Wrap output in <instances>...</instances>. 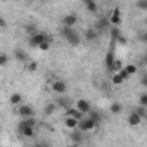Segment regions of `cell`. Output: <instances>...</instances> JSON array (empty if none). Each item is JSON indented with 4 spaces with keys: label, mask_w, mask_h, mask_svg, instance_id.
<instances>
[{
    "label": "cell",
    "mask_w": 147,
    "mask_h": 147,
    "mask_svg": "<svg viewBox=\"0 0 147 147\" xmlns=\"http://www.w3.org/2000/svg\"><path fill=\"white\" fill-rule=\"evenodd\" d=\"M83 5H85V9H87L90 14H95V12L99 11V5H97V2H94V0H85Z\"/></svg>",
    "instance_id": "cell-19"
},
{
    "label": "cell",
    "mask_w": 147,
    "mask_h": 147,
    "mask_svg": "<svg viewBox=\"0 0 147 147\" xmlns=\"http://www.w3.org/2000/svg\"><path fill=\"white\" fill-rule=\"evenodd\" d=\"M140 85H142V87H147V75H142V80H140Z\"/></svg>",
    "instance_id": "cell-40"
},
{
    "label": "cell",
    "mask_w": 147,
    "mask_h": 147,
    "mask_svg": "<svg viewBox=\"0 0 147 147\" xmlns=\"http://www.w3.org/2000/svg\"><path fill=\"white\" fill-rule=\"evenodd\" d=\"M36 67H38L36 61H28V62H26V69H28V71H36Z\"/></svg>",
    "instance_id": "cell-31"
},
{
    "label": "cell",
    "mask_w": 147,
    "mask_h": 147,
    "mask_svg": "<svg viewBox=\"0 0 147 147\" xmlns=\"http://www.w3.org/2000/svg\"><path fill=\"white\" fill-rule=\"evenodd\" d=\"M5 28H7V21L0 16V30H5Z\"/></svg>",
    "instance_id": "cell-39"
},
{
    "label": "cell",
    "mask_w": 147,
    "mask_h": 147,
    "mask_svg": "<svg viewBox=\"0 0 147 147\" xmlns=\"http://www.w3.org/2000/svg\"><path fill=\"white\" fill-rule=\"evenodd\" d=\"M121 69H123V62H121L119 59H116V61H114V64H113L111 73H118V71H121Z\"/></svg>",
    "instance_id": "cell-29"
},
{
    "label": "cell",
    "mask_w": 147,
    "mask_h": 147,
    "mask_svg": "<svg viewBox=\"0 0 147 147\" xmlns=\"http://www.w3.org/2000/svg\"><path fill=\"white\" fill-rule=\"evenodd\" d=\"M64 126L69 128V130H76L78 128V119L69 118V116H64Z\"/></svg>",
    "instance_id": "cell-18"
},
{
    "label": "cell",
    "mask_w": 147,
    "mask_h": 147,
    "mask_svg": "<svg viewBox=\"0 0 147 147\" xmlns=\"http://www.w3.org/2000/svg\"><path fill=\"white\" fill-rule=\"evenodd\" d=\"M114 61H116V57H114V50L111 49V50L106 54V62H104V64H106V69H107L109 73H111V69H113V64H114Z\"/></svg>",
    "instance_id": "cell-16"
},
{
    "label": "cell",
    "mask_w": 147,
    "mask_h": 147,
    "mask_svg": "<svg viewBox=\"0 0 147 147\" xmlns=\"http://www.w3.org/2000/svg\"><path fill=\"white\" fill-rule=\"evenodd\" d=\"M18 131H19V135L24 137V138H31V137H35V133H36L35 128L26 126V125H21V123H19V126H18Z\"/></svg>",
    "instance_id": "cell-9"
},
{
    "label": "cell",
    "mask_w": 147,
    "mask_h": 147,
    "mask_svg": "<svg viewBox=\"0 0 147 147\" xmlns=\"http://www.w3.org/2000/svg\"><path fill=\"white\" fill-rule=\"evenodd\" d=\"M131 113H135L138 118H147V107H142V106H137V107H133L131 109Z\"/></svg>",
    "instance_id": "cell-23"
},
{
    "label": "cell",
    "mask_w": 147,
    "mask_h": 147,
    "mask_svg": "<svg viewBox=\"0 0 147 147\" xmlns=\"http://www.w3.org/2000/svg\"><path fill=\"white\" fill-rule=\"evenodd\" d=\"M43 42H52V36L49 35V33H43V31H38V33H35V35H31L30 36V47H33V49H38V45L40 43H43Z\"/></svg>",
    "instance_id": "cell-2"
},
{
    "label": "cell",
    "mask_w": 147,
    "mask_h": 147,
    "mask_svg": "<svg viewBox=\"0 0 147 147\" xmlns=\"http://www.w3.org/2000/svg\"><path fill=\"white\" fill-rule=\"evenodd\" d=\"M119 35H121V30H119L118 26H111V28H109V36H111L113 42H116V38H118Z\"/></svg>",
    "instance_id": "cell-25"
},
{
    "label": "cell",
    "mask_w": 147,
    "mask_h": 147,
    "mask_svg": "<svg viewBox=\"0 0 147 147\" xmlns=\"http://www.w3.org/2000/svg\"><path fill=\"white\" fill-rule=\"evenodd\" d=\"M109 28H111V24H109V18L107 16H100L99 19H97V23L94 24V30L100 35V33H104V31H109Z\"/></svg>",
    "instance_id": "cell-5"
},
{
    "label": "cell",
    "mask_w": 147,
    "mask_h": 147,
    "mask_svg": "<svg viewBox=\"0 0 147 147\" xmlns=\"http://www.w3.org/2000/svg\"><path fill=\"white\" fill-rule=\"evenodd\" d=\"M24 31L31 36V35H35V33H38V26L35 24V23H28L26 26H24Z\"/></svg>",
    "instance_id": "cell-24"
},
{
    "label": "cell",
    "mask_w": 147,
    "mask_h": 147,
    "mask_svg": "<svg viewBox=\"0 0 147 147\" xmlns=\"http://www.w3.org/2000/svg\"><path fill=\"white\" fill-rule=\"evenodd\" d=\"M113 83H114V85H121V83H125V82L121 80V76L118 75V73H114V76H113Z\"/></svg>",
    "instance_id": "cell-35"
},
{
    "label": "cell",
    "mask_w": 147,
    "mask_h": 147,
    "mask_svg": "<svg viewBox=\"0 0 147 147\" xmlns=\"http://www.w3.org/2000/svg\"><path fill=\"white\" fill-rule=\"evenodd\" d=\"M83 36H85V40H87V42H95L100 35H99L94 28H87V30H85V33H83Z\"/></svg>",
    "instance_id": "cell-14"
},
{
    "label": "cell",
    "mask_w": 147,
    "mask_h": 147,
    "mask_svg": "<svg viewBox=\"0 0 147 147\" xmlns=\"http://www.w3.org/2000/svg\"><path fill=\"white\" fill-rule=\"evenodd\" d=\"M118 75H119V76H121V80H123V82H126V80H128V78H130V76H128V75H126V71H125V69H121V71H118Z\"/></svg>",
    "instance_id": "cell-38"
},
{
    "label": "cell",
    "mask_w": 147,
    "mask_h": 147,
    "mask_svg": "<svg viewBox=\"0 0 147 147\" xmlns=\"http://www.w3.org/2000/svg\"><path fill=\"white\" fill-rule=\"evenodd\" d=\"M140 123H142V118H138L135 113H130L128 114V125L130 126H138Z\"/></svg>",
    "instance_id": "cell-21"
},
{
    "label": "cell",
    "mask_w": 147,
    "mask_h": 147,
    "mask_svg": "<svg viewBox=\"0 0 147 147\" xmlns=\"http://www.w3.org/2000/svg\"><path fill=\"white\" fill-rule=\"evenodd\" d=\"M69 138H71L73 145H82V142L85 140V133H83V131H80L78 128H76V130H71Z\"/></svg>",
    "instance_id": "cell-8"
},
{
    "label": "cell",
    "mask_w": 147,
    "mask_h": 147,
    "mask_svg": "<svg viewBox=\"0 0 147 147\" xmlns=\"http://www.w3.org/2000/svg\"><path fill=\"white\" fill-rule=\"evenodd\" d=\"M23 99H24V97H23V94L16 92V94H12V95L9 97V102H11L12 106H18V107H19L21 104H24V102H23Z\"/></svg>",
    "instance_id": "cell-17"
},
{
    "label": "cell",
    "mask_w": 147,
    "mask_h": 147,
    "mask_svg": "<svg viewBox=\"0 0 147 147\" xmlns=\"http://www.w3.org/2000/svg\"><path fill=\"white\" fill-rule=\"evenodd\" d=\"M18 113H19L21 119H24V118H35V109L30 104H21L18 107Z\"/></svg>",
    "instance_id": "cell-7"
},
{
    "label": "cell",
    "mask_w": 147,
    "mask_h": 147,
    "mask_svg": "<svg viewBox=\"0 0 147 147\" xmlns=\"http://www.w3.org/2000/svg\"><path fill=\"white\" fill-rule=\"evenodd\" d=\"M66 116H69V118H75V119H82L83 118V114L80 113V111H76V107H69V109H66Z\"/></svg>",
    "instance_id": "cell-20"
},
{
    "label": "cell",
    "mask_w": 147,
    "mask_h": 147,
    "mask_svg": "<svg viewBox=\"0 0 147 147\" xmlns=\"http://www.w3.org/2000/svg\"><path fill=\"white\" fill-rule=\"evenodd\" d=\"M137 9H142V11H147V0H138V2L135 4Z\"/></svg>",
    "instance_id": "cell-33"
},
{
    "label": "cell",
    "mask_w": 147,
    "mask_h": 147,
    "mask_svg": "<svg viewBox=\"0 0 147 147\" xmlns=\"http://www.w3.org/2000/svg\"><path fill=\"white\" fill-rule=\"evenodd\" d=\"M54 104H55L57 107H61V109H64V111H66V109H69V107H71V99H69V97H66V95H61V97H57V100H55Z\"/></svg>",
    "instance_id": "cell-12"
},
{
    "label": "cell",
    "mask_w": 147,
    "mask_h": 147,
    "mask_svg": "<svg viewBox=\"0 0 147 147\" xmlns=\"http://www.w3.org/2000/svg\"><path fill=\"white\" fill-rule=\"evenodd\" d=\"M61 23H62V26H66V28H75V26L78 24V14H76V12H67V14L62 16Z\"/></svg>",
    "instance_id": "cell-4"
},
{
    "label": "cell",
    "mask_w": 147,
    "mask_h": 147,
    "mask_svg": "<svg viewBox=\"0 0 147 147\" xmlns=\"http://www.w3.org/2000/svg\"><path fill=\"white\" fill-rule=\"evenodd\" d=\"M7 62H9V55H7L5 52H0V67L5 66Z\"/></svg>",
    "instance_id": "cell-30"
},
{
    "label": "cell",
    "mask_w": 147,
    "mask_h": 147,
    "mask_svg": "<svg viewBox=\"0 0 147 147\" xmlns=\"http://www.w3.org/2000/svg\"><path fill=\"white\" fill-rule=\"evenodd\" d=\"M138 97H140V99H138V102H140L138 106H142V107H147V94L144 92V94H140Z\"/></svg>",
    "instance_id": "cell-32"
},
{
    "label": "cell",
    "mask_w": 147,
    "mask_h": 147,
    "mask_svg": "<svg viewBox=\"0 0 147 147\" xmlns=\"http://www.w3.org/2000/svg\"><path fill=\"white\" fill-rule=\"evenodd\" d=\"M109 111H111V114H119V113L123 111V106H121L119 102H113L111 107H109Z\"/></svg>",
    "instance_id": "cell-26"
},
{
    "label": "cell",
    "mask_w": 147,
    "mask_h": 147,
    "mask_svg": "<svg viewBox=\"0 0 147 147\" xmlns=\"http://www.w3.org/2000/svg\"><path fill=\"white\" fill-rule=\"evenodd\" d=\"M50 87H52V92L57 95H66V92H67V83L64 80H54L50 83Z\"/></svg>",
    "instance_id": "cell-6"
},
{
    "label": "cell",
    "mask_w": 147,
    "mask_h": 147,
    "mask_svg": "<svg viewBox=\"0 0 147 147\" xmlns=\"http://www.w3.org/2000/svg\"><path fill=\"white\" fill-rule=\"evenodd\" d=\"M55 109H57V106H55L54 102H47L45 107H43V114H45V116H52V114L55 113Z\"/></svg>",
    "instance_id": "cell-22"
},
{
    "label": "cell",
    "mask_w": 147,
    "mask_h": 147,
    "mask_svg": "<svg viewBox=\"0 0 147 147\" xmlns=\"http://www.w3.org/2000/svg\"><path fill=\"white\" fill-rule=\"evenodd\" d=\"M71 147H82V145H71Z\"/></svg>",
    "instance_id": "cell-41"
},
{
    "label": "cell",
    "mask_w": 147,
    "mask_h": 147,
    "mask_svg": "<svg viewBox=\"0 0 147 147\" xmlns=\"http://www.w3.org/2000/svg\"><path fill=\"white\" fill-rule=\"evenodd\" d=\"M116 43H119V45H126V38H125V35H123V33L116 38Z\"/></svg>",
    "instance_id": "cell-36"
},
{
    "label": "cell",
    "mask_w": 147,
    "mask_h": 147,
    "mask_svg": "<svg viewBox=\"0 0 147 147\" xmlns=\"http://www.w3.org/2000/svg\"><path fill=\"white\" fill-rule=\"evenodd\" d=\"M123 69L126 71V75H128V76H131V75H135V73H137L138 67H137L135 64H126V66H123Z\"/></svg>",
    "instance_id": "cell-27"
},
{
    "label": "cell",
    "mask_w": 147,
    "mask_h": 147,
    "mask_svg": "<svg viewBox=\"0 0 147 147\" xmlns=\"http://www.w3.org/2000/svg\"><path fill=\"white\" fill-rule=\"evenodd\" d=\"M87 118H90L92 121H95L97 125H100V121H102V113H100L99 109H90V111L87 113Z\"/></svg>",
    "instance_id": "cell-13"
},
{
    "label": "cell",
    "mask_w": 147,
    "mask_h": 147,
    "mask_svg": "<svg viewBox=\"0 0 147 147\" xmlns=\"http://www.w3.org/2000/svg\"><path fill=\"white\" fill-rule=\"evenodd\" d=\"M107 18H109V24L111 26H118L119 28V24H121V12H119V9H114Z\"/></svg>",
    "instance_id": "cell-11"
},
{
    "label": "cell",
    "mask_w": 147,
    "mask_h": 147,
    "mask_svg": "<svg viewBox=\"0 0 147 147\" xmlns=\"http://www.w3.org/2000/svg\"><path fill=\"white\" fill-rule=\"evenodd\" d=\"M33 147H50V144H47V142H43V140H38V142H35Z\"/></svg>",
    "instance_id": "cell-37"
},
{
    "label": "cell",
    "mask_w": 147,
    "mask_h": 147,
    "mask_svg": "<svg viewBox=\"0 0 147 147\" xmlns=\"http://www.w3.org/2000/svg\"><path fill=\"white\" fill-rule=\"evenodd\" d=\"M99 125L95 123V121H92L90 118H82L80 121H78V130L80 131H83V133H87V131H92V130H95Z\"/></svg>",
    "instance_id": "cell-3"
},
{
    "label": "cell",
    "mask_w": 147,
    "mask_h": 147,
    "mask_svg": "<svg viewBox=\"0 0 147 147\" xmlns=\"http://www.w3.org/2000/svg\"><path fill=\"white\" fill-rule=\"evenodd\" d=\"M50 45H52V42H43V43H40V45H38V49H40L42 52H47V50L50 49Z\"/></svg>",
    "instance_id": "cell-34"
},
{
    "label": "cell",
    "mask_w": 147,
    "mask_h": 147,
    "mask_svg": "<svg viewBox=\"0 0 147 147\" xmlns=\"http://www.w3.org/2000/svg\"><path fill=\"white\" fill-rule=\"evenodd\" d=\"M21 125H26V126L36 128V119H35V118H24V119H21Z\"/></svg>",
    "instance_id": "cell-28"
},
{
    "label": "cell",
    "mask_w": 147,
    "mask_h": 147,
    "mask_svg": "<svg viewBox=\"0 0 147 147\" xmlns=\"http://www.w3.org/2000/svg\"><path fill=\"white\" fill-rule=\"evenodd\" d=\"M90 109H92V104L87 99H78L76 100V111H80L82 114H87Z\"/></svg>",
    "instance_id": "cell-10"
},
{
    "label": "cell",
    "mask_w": 147,
    "mask_h": 147,
    "mask_svg": "<svg viewBox=\"0 0 147 147\" xmlns=\"http://www.w3.org/2000/svg\"><path fill=\"white\" fill-rule=\"evenodd\" d=\"M59 33L64 38V42H67L71 47H78L82 43V35L75 28H66V26H62V28H59Z\"/></svg>",
    "instance_id": "cell-1"
},
{
    "label": "cell",
    "mask_w": 147,
    "mask_h": 147,
    "mask_svg": "<svg viewBox=\"0 0 147 147\" xmlns=\"http://www.w3.org/2000/svg\"><path fill=\"white\" fill-rule=\"evenodd\" d=\"M14 59H16L18 62H24V64L30 61L28 54H26L24 50H21V49H16V50H14Z\"/></svg>",
    "instance_id": "cell-15"
}]
</instances>
